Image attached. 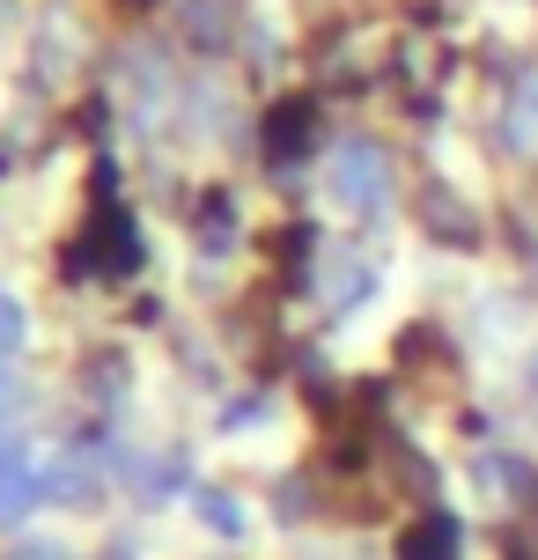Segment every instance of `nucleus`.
Returning a JSON list of instances; mask_svg holds the SVG:
<instances>
[{
  "label": "nucleus",
  "instance_id": "obj_1",
  "mask_svg": "<svg viewBox=\"0 0 538 560\" xmlns=\"http://www.w3.org/2000/svg\"><path fill=\"white\" fill-rule=\"evenodd\" d=\"M398 155L384 133H369V126H354V133H332V148H325V199L340 207L354 229H384L398 214Z\"/></svg>",
  "mask_w": 538,
  "mask_h": 560
},
{
  "label": "nucleus",
  "instance_id": "obj_2",
  "mask_svg": "<svg viewBox=\"0 0 538 560\" xmlns=\"http://www.w3.org/2000/svg\"><path fill=\"white\" fill-rule=\"evenodd\" d=\"M406 214L421 229L428 252H451V258H480L487 252V214L472 192H457L451 177H421L413 192H406Z\"/></svg>",
  "mask_w": 538,
  "mask_h": 560
},
{
  "label": "nucleus",
  "instance_id": "obj_3",
  "mask_svg": "<svg viewBox=\"0 0 538 560\" xmlns=\"http://www.w3.org/2000/svg\"><path fill=\"white\" fill-rule=\"evenodd\" d=\"M258 163L273 170V177H295V170L311 163V155H325L332 140H325V104H317L311 89H288V96H273V112L258 118Z\"/></svg>",
  "mask_w": 538,
  "mask_h": 560
},
{
  "label": "nucleus",
  "instance_id": "obj_4",
  "mask_svg": "<svg viewBox=\"0 0 538 560\" xmlns=\"http://www.w3.org/2000/svg\"><path fill=\"white\" fill-rule=\"evenodd\" d=\"M487 148L510 170H538V59H524L502 96H494V118H487Z\"/></svg>",
  "mask_w": 538,
  "mask_h": 560
},
{
  "label": "nucleus",
  "instance_id": "obj_5",
  "mask_svg": "<svg viewBox=\"0 0 538 560\" xmlns=\"http://www.w3.org/2000/svg\"><path fill=\"white\" fill-rule=\"evenodd\" d=\"M384 273H391V266H384V252H376V244H332V252H325V273H317L311 295L325 303V317H332V325H347L354 310L376 303Z\"/></svg>",
  "mask_w": 538,
  "mask_h": 560
},
{
  "label": "nucleus",
  "instance_id": "obj_6",
  "mask_svg": "<svg viewBox=\"0 0 538 560\" xmlns=\"http://www.w3.org/2000/svg\"><path fill=\"white\" fill-rule=\"evenodd\" d=\"M185 236H192V252L207 266H229V258H244V192H229V185H207L199 199H185Z\"/></svg>",
  "mask_w": 538,
  "mask_h": 560
},
{
  "label": "nucleus",
  "instance_id": "obj_7",
  "mask_svg": "<svg viewBox=\"0 0 538 560\" xmlns=\"http://www.w3.org/2000/svg\"><path fill=\"white\" fill-rule=\"evenodd\" d=\"M177 30L199 59H229L244 45V0H177Z\"/></svg>",
  "mask_w": 538,
  "mask_h": 560
},
{
  "label": "nucleus",
  "instance_id": "obj_8",
  "mask_svg": "<svg viewBox=\"0 0 538 560\" xmlns=\"http://www.w3.org/2000/svg\"><path fill=\"white\" fill-rule=\"evenodd\" d=\"M185 502H192V516H199L214 538H222V546H244V532H252V502H244L236 487H222V479H199Z\"/></svg>",
  "mask_w": 538,
  "mask_h": 560
},
{
  "label": "nucleus",
  "instance_id": "obj_9",
  "mask_svg": "<svg viewBox=\"0 0 538 560\" xmlns=\"http://www.w3.org/2000/svg\"><path fill=\"white\" fill-rule=\"evenodd\" d=\"M398 560H465V524H457L451 509H428L406 524L398 538Z\"/></svg>",
  "mask_w": 538,
  "mask_h": 560
},
{
  "label": "nucleus",
  "instance_id": "obj_10",
  "mask_svg": "<svg viewBox=\"0 0 538 560\" xmlns=\"http://www.w3.org/2000/svg\"><path fill=\"white\" fill-rule=\"evenodd\" d=\"M45 502H59V509H96L104 502V472L89 465V450L59 457L52 472H45Z\"/></svg>",
  "mask_w": 538,
  "mask_h": 560
},
{
  "label": "nucleus",
  "instance_id": "obj_11",
  "mask_svg": "<svg viewBox=\"0 0 538 560\" xmlns=\"http://www.w3.org/2000/svg\"><path fill=\"white\" fill-rule=\"evenodd\" d=\"M266 420H273V392H229L222 398V413H214V435H258V428H266Z\"/></svg>",
  "mask_w": 538,
  "mask_h": 560
},
{
  "label": "nucleus",
  "instance_id": "obj_12",
  "mask_svg": "<svg viewBox=\"0 0 538 560\" xmlns=\"http://www.w3.org/2000/svg\"><path fill=\"white\" fill-rule=\"evenodd\" d=\"M45 502V472H37V465H8V472H0V524H23L30 509Z\"/></svg>",
  "mask_w": 538,
  "mask_h": 560
},
{
  "label": "nucleus",
  "instance_id": "obj_13",
  "mask_svg": "<svg viewBox=\"0 0 538 560\" xmlns=\"http://www.w3.org/2000/svg\"><path fill=\"white\" fill-rule=\"evenodd\" d=\"M23 339H30V310L0 288V362H15V354H23Z\"/></svg>",
  "mask_w": 538,
  "mask_h": 560
},
{
  "label": "nucleus",
  "instance_id": "obj_14",
  "mask_svg": "<svg viewBox=\"0 0 538 560\" xmlns=\"http://www.w3.org/2000/svg\"><path fill=\"white\" fill-rule=\"evenodd\" d=\"M15 560H74V553H67L59 538H23V546H15Z\"/></svg>",
  "mask_w": 538,
  "mask_h": 560
},
{
  "label": "nucleus",
  "instance_id": "obj_15",
  "mask_svg": "<svg viewBox=\"0 0 538 560\" xmlns=\"http://www.w3.org/2000/svg\"><path fill=\"white\" fill-rule=\"evenodd\" d=\"M516 258H524V280H531V295H538V236H524V252H516Z\"/></svg>",
  "mask_w": 538,
  "mask_h": 560
},
{
  "label": "nucleus",
  "instance_id": "obj_16",
  "mask_svg": "<svg viewBox=\"0 0 538 560\" xmlns=\"http://www.w3.org/2000/svg\"><path fill=\"white\" fill-rule=\"evenodd\" d=\"M8 23H15V0H0V30H8Z\"/></svg>",
  "mask_w": 538,
  "mask_h": 560
}]
</instances>
